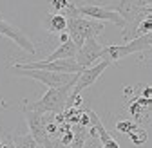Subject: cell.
Here are the masks:
<instances>
[{"label":"cell","instance_id":"10","mask_svg":"<svg viewBox=\"0 0 152 148\" xmlns=\"http://www.w3.org/2000/svg\"><path fill=\"white\" fill-rule=\"evenodd\" d=\"M0 34L2 36H6V38H9V40H13L18 47H20L22 51H26V52H34L36 49H34V44L31 42V38L24 33V31H20L18 27H15V25H11L7 20H4V18H0Z\"/></svg>","mask_w":152,"mask_h":148},{"label":"cell","instance_id":"19","mask_svg":"<svg viewBox=\"0 0 152 148\" xmlns=\"http://www.w3.org/2000/svg\"><path fill=\"white\" fill-rule=\"evenodd\" d=\"M69 0H51V9H53V13H56V15H64L65 11H67V7H69Z\"/></svg>","mask_w":152,"mask_h":148},{"label":"cell","instance_id":"7","mask_svg":"<svg viewBox=\"0 0 152 148\" xmlns=\"http://www.w3.org/2000/svg\"><path fill=\"white\" fill-rule=\"evenodd\" d=\"M11 70H15L16 74H20L24 78L40 81V83L47 85L49 89L64 87L78 78V74H62V72H51V70H22V69H11Z\"/></svg>","mask_w":152,"mask_h":148},{"label":"cell","instance_id":"9","mask_svg":"<svg viewBox=\"0 0 152 148\" xmlns=\"http://www.w3.org/2000/svg\"><path fill=\"white\" fill-rule=\"evenodd\" d=\"M103 45L96 40V38H89L85 40V44L78 49L76 52V62H78L83 69L87 67H92L94 62H98L102 56H103Z\"/></svg>","mask_w":152,"mask_h":148},{"label":"cell","instance_id":"11","mask_svg":"<svg viewBox=\"0 0 152 148\" xmlns=\"http://www.w3.org/2000/svg\"><path fill=\"white\" fill-rule=\"evenodd\" d=\"M129 112L132 114L134 121L141 126L145 123H152V101L150 99H145L141 96H136L129 103Z\"/></svg>","mask_w":152,"mask_h":148},{"label":"cell","instance_id":"23","mask_svg":"<svg viewBox=\"0 0 152 148\" xmlns=\"http://www.w3.org/2000/svg\"><path fill=\"white\" fill-rule=\"evenodd\" d=\"M0 103H2V99H0Z\"/></svg>","mask_w":152,"mask_h":148},{"label":"cell","instance_id":"20","mask_svg":"<svg viewBox=\"0 0 152 148\" xmlns=\"http://www.w3.org/2000/svg\"><path fill=\"white\" fill-rule=\"evenodd\" d=\"M138 96H141V98L152 101V85H145V87H141V92H140Z\"/></svg>","mask_w":152,"mask_h":148},{"label":"cell","instance_id":"5","mask_svg":"<svg viewBox=\"0 0 152 148\" xmlns=\"http://www.w3.org/2000/svg\"><path fill=\"white\" fill-rule=\"evenodd\" d=\"M22 112H24V116H26L29 132H31V136L34 137V141L38 143V146H42V148H51L54 141H53L51 136L47 134V119H45V114L34 112V110H31L29 107H24Z\"/></svg>","mask_w":152,"mask_h":148},{"label":"cell","instance_id":"13","mask_svg":"<svg viewBox=\"0 0 152 148\" xmlns=\"http://www.w3.org/2000/svg\"><path fill=\"white\" fill-rule=\"evenodd\" d=\"M76 52H78V47H76L71 40L65 44H60L44 62H54V60H67V58H76Z\"/></svg>","mask_w":152,"mask_h":148},{"label":"cell","instance_id":"21","mask_svg":"<svg viewBox=\"0 0 152 148\" xmlns=\"http://www.w3.org/2000/svg\"><path fill=\"white\" fill-rule=\"evenodd\" d=\"M51 148H71V144H64L60 139H54V143H53Z\"/></svg>","mask_w":152,"mask_h":148},{"label":"cell","instance_id":"1","mask_svg":"<svg viewBox=\"0 0 152 148\" xmlns=\"http://www.w3.org/2000/svg\"><path fill=\"white\" fill-rule=\"evenodd\" d=\"M76 80L64 85V87L49 89L38 101H34V103H31L27 107L31 110H34V112H42V114H47V112L49 114H64L65 108H67V99H69L71 92H72V89L76 85Z\"/></svg>","mask_w":152,"mask_h":148},{"label":"cell","instance_id":"24","mask_svg":"<svg viewBox=\"0 0 152 148\" xmlns=\"http://www.w3.org/2000/svg\"><path fill=\"white\" fill-rule=\"evenodd\" d=\"M150 49H152V47H150Z\"/></svg>","mask_w":152,"mask_h":148},{"label":"cell","instance_id":"17","mask_svg":"<svg viewBox=\"0 0 152 148\" xmlns=\"http://www.w3.org/2000/svg\"><path fill=\"white\" fill-rule=\"evenodd\" d=\"M13 148H38V143L34 141V137L31 134H24V136H15L13 137Z\"/></svg>","mask_w":152,"mask_h":148},{"label":"cell","instance_id":"6","mask_svg":"<svg viewBox=\"0 0 152 148\" xmlns=\"http://www.w3.org/2000/svg\"><path fill=\"white\" fill-rule=\"evenodd\" d=\"M78 7L80 16H89L91 20H96V22H110L114 25H118L121 31L125 29V20L121 18L120 13H116L114 9H110L109 6H94V4H76Z\"/></svg>","mask_w":152,"mask_h":148},{"label":"cell","instance_id":"2","mask_svg":"<svg viewBox=\"0 0 152 148\" xmlns=\"http://www.w3.org/2000/svg\"><path fill=\"white\" fill-rule=\"evenodd\" d=\"M103 31V24L96 20H87L83 16H76V18H67V33L69 38L76 47H82L85 40L89 38H96V36Z\"/></svg>","mask_w":152,"mask_h":148},{"label":"cell","instance_id":"12","mask_svg":"<svg viewBox=\"0 0 152 148\" xmlns=\"http://www.w3.org/2000/svg\"><path fill=\"white\" fill-rule=\"evenodd\" d=\"M89 118H91V125H92V128H94V132H96V137H98L100 143H102V148H120L118 141L109 134V130L103 126L102 119L94 114L92 110H89Z\"/></svg>","mask_w":152,"mask_h":148},{"label":"cell","instance_id":"8","mask_svg":"<svg viewBox=\"0 0 152 148\" xmlns=\"http://www.w3.org/2000/svg\"><path fill=\"white\" fill-rule=\"evenodd\" d=\"M109 65H112V63L107 62V60H102L100 63H94L92 67L83 69V70L78 74V80H76V85H74V89H72L71 94H82V90H83V89L94 85V83L98 81V78L103 74V70H105Z\"/></svg>","mask_w":152,"mask_h":148},{"label":"cell","instance_id":"22","mask_svg":"<svg viewBox=\"0 0 152 148\" xmlns=\"http://www.w3.org/2000/svg\"><path fill=\"white\" fill-rule=\"evenodd\" d=\"M71 38H69V33H62L60 34V44H65V42H69Z\"/></svg>","mask_w":152,"mask_h":148},{"label":"cell","instance_id":"4","mask_svg":"<svg viewBox=\"0 0 152 148\" xmlns=\"http://www.w3.org/2000/svg\"><path fill=\"white\" fill-rule=\"evenodd\" d=\"M11 69H22V70H51V72H62V74H80L83 67L76 62V58L67 60H54V62H26L16 63Z\"/></svg>","mask_w":152,"mask_h":148},{"label":"cell","instance_id":"16","mask_svg":"<svg viewBox=\"0 0 152 148\" xmlns=\"http://www.w3.org/2000/svg\"><path fill=\"white\" fill-rule=\"evenodd\" d=\"M127 137H129V141L134 144V146H138V148H140V146H143V144L147 143L148 134H147V130H145L143 126H140V125H138V126H136V128H134V130H132Z\"/></svg>","mask_w":152,"mask_h":148},{"label":"cell","instance_id":"14","mask_svg":"<svg viewBox=\"0 0 152 148\" xmlns=\"http://www.w3.org/2000/svg\"><path fill=\"white\" fill-rule=\"evenodd\" d=\"M45 29L49 33H67V18L64 15L51 13L45 16Z\"/></svg>","mask_w":152,"mask_h":148},{"label":"cell","instance_id":"3","mask_svg":"<svg viewBox=\"0 0 152 148\" xmlns=\"http://www.w3.org/2000/svg\"><path fill=\"white\" fill-rule=\"evenodd\" d=\"M150 47H152V33L141 34V36H138V38L130 40V42H127L123 45H109V47H105L102 60H107V62L114 63V62H118V60H121L125 56H130V54H136V52H143V51H147Z\"/></svg>","mask_w":152,"mask_h":148},{"label":"cell","instance_id":"18","mask_svg":"<svg viewBox=\"0 0 152 148\" xmlns=\"http://www.w3.org/2000/svg\"><path fill=\"white\" fill-rule=\"evenodd\" d=\"M136 126H138L136 121H130V119H120V121L116 123V130L121 132V134H125V136H129Z\"/></svg>","mask_w":152,"mask_h":148},{"label":"cell","instance_id":"15","mask_svg":"<svg viewBox=\"0 0 152 148\" xmlns=\"http://www.w3.org/2000/svg\"><path fill=\"white\" fill-rule=\"evenodd\" d=\"M72 132H74V137H72L71 148H83V144L87 141V136H89V128L82 126V125H74Z\"/></svg>","mask_w":152,"mask_h":148}]
</instances>
